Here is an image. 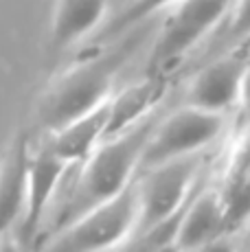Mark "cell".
Segmentation results:
<instances>
[{"label":"cell","instance_id":"obj_1","mask_svg":"<svg viewBox=\"0 0 250 252\" xmlns=\"http://www.w3.org/2000/svg\"><path fill=\"white\" fill-rule=\"evenodd\" d=\"M156 121L158 114L154 112L117 136L103 138L88 158L75 164L79 169L66 197L55 211L53 230L110 202L132 184L134 173L138 171L141 152Z\"/></svg>","mask_w":250,"mask_h":252},{"label":"cell","instance_id":"obj_2","mask_svg":"<svg viewBox=\"0 0 250 252\" xmlns=\"http://www.w3.org/2000/svg\"><path fill=\"white\" fill-rule=\"evenodd\" d=\"M138 46V37L77 62L51 81L37 103V121L49 132L90 112L114 92V81Z\"/></svg>","mask_w":250,"mask_h":252},{"label":"cell","instance_id":"obj_3","mask_svg":"<svg viewBox=\"0 0 250 252\" xmlns=\"http://www.w3.org/2000/svg\"><path fill=\"white\" fill-rule=\"evenodd\" d=\"M134 224L136 197L129 184L110 202L55 228L40 252H110L132 237Z\"/></svg>","mask_w":250,"mask_h":252},{"label":"cell","instance_id":"obj_4","mask_svg":"<svg viewBox=\"0 0 250 252\" xmlns=\"http://www.w3.org/2000/svg\"><path fill=\"white\" fill-rule=\"evenodd\" d=\"M198 169L200 154L154 164L150 169L138 171L136 182L132 180L134 197H136V224H134L132 239L180 213L187 200L193 195Z\"/></svg>","mask_w":250,"mask_h":252},{"label":"cell","instance_id":"obj_5","mask_svg":"<svg viewBox=\"0 0 250 252\" xmlns=\"http://www.w3.org/2000/svg\"><path fill=\"white\" fill-rule=\"evenodd\" d=\"M224 129L226 114L206 112L182 103L162 119L158 116L141 152L138 171L178 158L198 156L202 149L222 136Z\"/></svg>","mask_w":250,"mask_h":252},{"label":"cell","instance_id":"obj_6","mask_svg":"<svg viewBox=\"0 0 250 252\" xmlns=\"http://www.w3.org/2000/svg\"><path fill=\"white\" fill-rule=\"evenodd\" d=\"M235 0H178L171 13L162 22L160 33L154 42L152 64L156 68L174 64L191 51L230 11Z\"/></svg>","mask_w":250,"mask_h":252},{"label":"cell","instance_id":"obj_7","mask_svg":"<svg viewBox=\"0 0 250 252\" xmlns=\"http://www.w3.org/2000/svg\"><path fill=\"white\" fill-rule=\"evenodd\" d=\"M70 169L73 164L62 160L46 140L35 152L29 154L27 195L20 215V241H31L35 237Z\"/></svg>","mask_w":250,"mask_h":252},{"label":"cell","instance_id":"obj_8","mask_svg":"<svg viewBox=\"0 0 250 252\" xmlns=\"http://www.w3.org/2000/svg\"><path fill=\"white\" fill-rule=\"evenodd\" d=\"M246 57L239 53H222L206 62L189 79L185 90V105L215 114H226L235 108L237 88Z\"/></svg>","mask_w":250,"mask_h":252},{"label":"cell","instance_id":"obj_9","mask_svg":"<svg viewBox=\"0 0 250 252\" xmlns=\"http://www.w3.org/2000/svg\"><path fill=\"white\" fill-rule=\"evenodd\" d=\"M224 230L226 220L222 197H219V191L209 189V191L191 195L182 206L174 241L182 252H193L202 244L224 235Z\"/></svg>","mask_w":250,"mask_h":252},{"label":"cell","instance_id":"obj_10","mask_svg":"<svg viewBox=\"0 0 250 252\" xmlns=\"http://www.w3.org/2000/svg\"><path fill=\"white\" fill-rule=\"evenodd\" d=\"M162 94H165V81L160 77H145L125 86L119 92H112L108 101V121H105L103 138L117 136L154 114Z\"/></svg>","mask_w":250,"mask_h":252},{"label":"cell","instance_id":"obj_11","mask_svg":"<svg viewBox=\"0 0 250 252\" xmlns=\"http://www.w3.org/2000/svg\"><path fill=\"white\" fill-rule=\"evenodd\" d=\"M29 154L27 136L18 134L0 158V235L20 220L25 208Z\"/></svg>","mask_w":250,"mask_h":252},{"label":"cell","instance_id":"obj_12","mask_svg":"<svg viewBox=\"0 0 250 252\" xmlns=\"http://www.w3.org/2000/svg\"><path fill=\"white\" fill-rule=\"evenodd\" d=\"M108 101H103L90 112L68 121L66 125L57 127L55 132L46 134V143L62 160L75 167L84 158H88L90 152L103 140L105 121H108Z\"/></svg>","mask_w":250,"mask_h":252},{"label":"cell","instance_id":"obj_13","mask_svg":"<svg viewBox=\"0 0 250 252\" xmlns=\"http://www.w3.org/2000/svg\"><path fill=\"white\" fill-rule=\"evenodd\" d=\"M110 0H55L51 18L53 48H68L99 29Z\"/></svg>","mask_w":250,"mask_h":252},{"label":"cell","instance_id":"obj_14","mask_svg":"<svg viewBox=\"0 0 250 252\" xmlns=\"http://www.w3.org/2000/svg\"><path fill=\"white\" fill-rule=\"evenodd\" d=\"M226 228H244L250 221V169L228 171L219 189Z\"/></svg>","mask_w":250,"mask_h":252},{"label":"cell","instance_id":"obj_15","mask_svg":"<svg viewBox=\"0 0 250 252\" xmlns=\"http://www.w3.org/2000/svg\"><path fill=\"white\" fill-rule=\"evenodd\" d=\"M174 2H178V0H129L127 7L117 13V18H112L101 29L99 37L101 40H108V37L121 35V33L134 29L136 24H141L145 18H150L152 13L160 11L165 7H171Z\"/></svg>","mask_w":250,"mask_h":252},{"label":"cell","instance_id":"obj_16","mask_svg":"<svg viewBox=\"0 0 250 252\" xmlns=\"http://www.w3.org/2000/svg\"><path fill=\"white\" fill-rule=\"evenodd\" d=\"M226 27L218 35L215 48H233L250 37V0H235L226 13Z\"/></svg>","mask_w":250,"mask_h":252},{"label":"cell","instance_id":"obj_17","mask_svg":"<svg viewBox=\"0 0 250 252\" xmlns=\"http://www.w3.org/2000/svg\"><path fill=\"white\" fill-rule=\"evenodd\" d=\"M235 108L242 114L244 125L250 129V60H246L242 70V79H239V88H237V101Z\"/></svg>","mask_w":250,"mask_h":252},{"label":"cell","instance_id":"obj_18","mask_svg":"<svg viewBox=\"0 0 250 252\" xmlns=\"http://www.w3.org/2000/svg\"><path fill=\"white\" fill-rule=\"evenodd\" d=\"M193 252H237V246H235V241H230L226 235H219V237H215V239L202 244L200 248L193 250Z\"/></svg>","mask_w":250,"mask_h":252},{"label":"cell","instance_id":"obj_19","mask_svg":"<svg viewBox=\"0 0 250 252\" xmlns=\"http://www.w3.org/2000/svg\"><path fill=\"white\" fill-rule=\"evenodd\" d=\"M0 252H22L20 241L13 239V237H9L7 232H2V235H0Z\"/></svg>","mask_w":250,"mask_h":252},{"label":"cell","instance_id":"obj_20","mask_svg":"<svg viewBox=\"0 0 250 252\" xmlns=\"http://www.w3.org/2000/svg\"><path fill=\"white\" fill-rule=\"evenodd\" d=\"M150 252H182V250L176 246V241H169V244H162V246H158V248H154Z\"/></svg>","mask_w":250,"mask_h":252},{"label":"cell","instance_id":"obj_21","mask_svg":"<svg viewBox=\"0 0 250 252\" xmlns=\"http://www.w3.org/2000/svg\"><path fill=\"white\" fill-rule=\"evenodd\" d=\"M244 228H246V248L250 250V221H248L246 226H244Z\"/></svg>","mask_w":250,"mask_h":252}]
</instances>
